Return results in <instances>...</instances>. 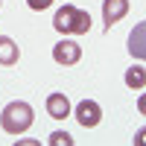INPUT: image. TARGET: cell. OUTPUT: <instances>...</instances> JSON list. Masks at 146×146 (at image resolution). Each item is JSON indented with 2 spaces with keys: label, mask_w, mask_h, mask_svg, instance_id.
I'll use <instances>...</instances> for the list:
<instances>
[{
  "label": "cell",
  "mask_w": 146,
  "mask_h": 146,
  "mask_svg": "<svg viewBox=\"0 0 146 146\" xmlns=\"http://www.w3.org/2000/svg\"><path fill=\"white\" fill-rule=\"evenodd\" d=\"M53 27H56V32H62V35H85L91 29V12L64 3L62 9L56 12Z\"/></svg>",
  "instance_id": "1"
},
{
  "label": "cell",
  "mask_w": 146,
  "mask_h": 146,
  "mask_svg": "<svg viewBox=\"0 0 146 146\" xmlns=\"http://www.w3.org/2000/svg\"><path fill=\"white\" fill-rule=\"evenodd\" d=\"M35 123V114H32V105L23 102V100H15L3 108V114H0V126H3L6 135H23L29 126Z\"/></svg>",
  "instance_id": "2"
},
{
  "label": "cell",
  "mask_w": 146,
  "mask_h": 146,
  "mask_svg": "<svg viewBox=\"0 0 146 146\" xmlns=\"http://www.w3.org/2000/svg\"><path fill=\"white\" fill-rule=\"evenodd\" d=\"M73 114H76L82 129H96L102 123V108H100V102H94V100H82Z\"/></svg>",
  "instance_id": "3"
},
{
  "label": "cell",
  "mask_w": 146,
  "mask_h": 146,
  "mask_svg": "<svg viewBox=\"0 0 146 146\" xmlns=\"http://www.w3.org/2000/svg\"><path fill=\"white\" fill-rule=\"evenodd\" d=\"M53 58H56V64L70 67V64H76L79 58H82V47H79L76 41L64 38V41H58V44L53 47Z\"/></svg>",
  "instance_id": "4"
},
{
  "label": "cell",
  "mask_w": 146,
  "mask_h": 146,
  "mask_svg": "<svg viewBox=\"0 0 146 146\" xmlns=\"http://www.w3.org/2000/svg\"><path fill=\"white\" fill-rule=\"evenodd\" d=\"M129 12V0H102V21L105 29H111L117 21H123Z\"/></svg>",
  "instance_id": "5"
},
{
  "label": "cell",
  "mask_w": 146,
  "mask_h": 146,
  "mask_svg": "<svg viewBox=\"0 0 146 146\" xmlns=\"http://www.w3.org/2000/svg\"><path fill=\"white\" fill-rule=\"evenodd\" d=\"M47 114H50L53 120H64V117H70L73 114V108H70V100L64 94H50L47 96Z\"/></svg>",
  "instance_id": "6"
},
{
  "label": "cell",
  "mask_w": 146,
  "mask_h": 146,
  "mask_svg": "<svg viewBox=\"0 0 146 146\" xmlns=\"http://www.w3.org/2000/svg\"><path fill=\"white\" fill-rule=\"evenodd\" d=\"M18 58H21L18 44L12 41L9 35H0V64H3V67H12V64H18Z\"/></svg>",
  "instance_id": "7"
},
{
  "label": "cell",
  "mask_w": 146,
  "mask_h": 146,
  "mask_svg": "<svg viewBox=\"0 0 146 146\" xmlns=\"http://www.w3.org/2000/svg\"><path fill=\"white\" fill-rule=\"evenodd\" d=\"M143 32H146V27H143V23H137V29L131 32V38H129V53L135 56V58H143V56H146V47H143Z\"/></svg>",
  "instance_id": "8"
},
{
  "label": "cell",
  "mask_w": 146,
  "mask_h": 146,
  "mask_svg": "<svg viewBox=\"0 0 146 146\" xmlns=\"http://www.w3.org/2000/svg\"><path fill=\"white\" fill-rule=\"evenodd\" d=\"M126 85L131 91H143V85H146V70L137 64V67H129L126 70Z\"/></svg>",
  "instance_id": "9"
},
{
  "label": "cell",
  "mask_w": 146,
  "mask_h": 146,
  "mask_svg": "<svg viewBox=\"0 0 146 146\" xmlns=\"http://www.w3.org/2000/svg\"><path fill=\"white\" fill-rule=\"evenodd\" d=\"M50 146H73V137L67 131H53L50 135Z\"/></svg>",
  "instance_id": "10"
}]
</instances>
